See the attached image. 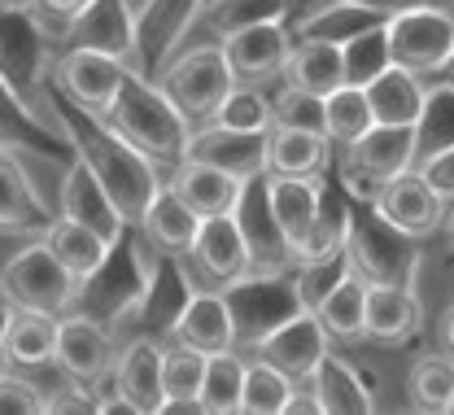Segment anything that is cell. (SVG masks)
Here are the masks:
<instances>
[{"label": "cell", "instance_id": "cell-1", "mask_svg": "<svg viewBox=\"0 0 454 415\" xmlns=\"http://www.w3.org/2000/svg\"><path fill=\"white\" fill-rule=\"evenodd\" d=\"M70 106V101H66ZM66 131H70V149L74 158H83L92 167V176L106 184V192L114 197V206L122 210V219L131 228H140L145 210L153 206V197L162 192V167L140 153L122 131H114L101 114H88L79 106L66 110Z\"/></svg>", "mask_w": 454, "mask_h": 415}, {"label": "cell", "instance_id": "cell-2", "mask_svg": "<svg viewBox=\"0 0 454 415\" xmlns=\"http://www.w3.org/2000/svg\"><path fill=\"white\" fill-rule=\"evenodd\" d=\"M114 131H122L140 153H149L158 167L175 171L184 158H188V136H192V122L179 114V106L162 92V83L153 74H140V70H127L114 106L101 114Z\"/></svg>", "mask_w": 454, "mask_h": 415}, {"label": "cell", "instance_id": "cell-3", "mask_svg": "<svg viewBox=\"0 0 454 415\" xmlns=\"http://www.w3.org/2000/svg\"><path fill=\"white\" fill-rule=\"evenodd\" d=\"M153 79L162 83V92L179 106V114L192 122V127L215 122L219 106L227 101V92L236 88V74H231V66H227L223 44H215V40L175 53Z\"/></svg>", "mask_w": 454, "mask_h": 415}, {"label": "cell", "instance_id": "cell-4", "mask_svg": "<svg viewBox=\"0 0 454 415\" xmlns=\"http://www.w3.org/2000/svg\"><path fill=\"white\" fill-rule=\"evenodd\" d=\"M354 206L358 210L349 215V237H345L349 267L367 285H415V267H419L415 237L385 223L372 201H354Z\"/></svg>", "mask_w": 454, "mask_h": 415}, {"label": "cell", "instance_id": "cell-5", "mask_svg": "<svg viewBox=\"0 0 454 415\" xmlns=\"http://www.w3.org/2000/svg\"><path fill=\"white\" fill-rule=\"evenodd\" d=\"M337 184L354 201H376V192L394 176L415 167V127L376 122L363 140L337 149Z\"/></svg>", "mask_w": 454, "mask_h": 415}, {"label": "cell", "instance_id": "cell-6", "mask_svg": "<svg viewBox=\"0 0 454 415\" xmlns=\"http://www.w3.org/2000/svg\"><path fill=\"white\" fill-rule=\"evenodd\" d=\"M0 294L13 310H44V315H70L79 301V280L61 267L53 249L27 245L0 267Z\"/></svg>", "mask_w": 454, "mask_h": 415}, {"label": "cell", "instance_id": "cell-7", "mask_svg": "<svg viewBox=\"0 0 454 415\" xmlns=\"http://www.w3.org/2000/svg\"><path fill=\"white\" fill-rule=\"evenodd\" d=\"M389 31V58L424 79H433L454 53V13L446 4H419L385 22Z\"/></svg>", "mask_w": 454, "mask_h": 415}, {"label": "cell", "instance_id": "cell-8", "mask_svg": "<svg viewBox=\"0 0 454 415\" xmlns=\"http://www.w3.org/2000/svg\"><path fill=\"white\" fill-rule=\"evenodd\" d=\"M231 301V315H236V350L249 355L280 319H288L293 310H301V294H297V280L293 271L280 276H245L240 285L223 289Z\"/></svg>", "mask_w": 454, "mask_h": 415}, {"label": "cell", "instance_id": "cell-9", "mask_svg": "<svg viewBox=\"0 0 454 415\" xmlns=\"http://www.w3.org/2000/svg\"><path fill=\"white\" fill-rule=\"evenodd\" d=\"M184 262L192 267V280H201V289H231L245 276H254V254H249V240H245V228L236 223V215L201 219V232Z\"/></svg>", "mask_w": 454, "mask_h": 415}, {"label": "cell", "instance_id": "cell-10", "mask_svg": "<svg viewBox=\"0 0 454 415\" xmlns=\"http://www.w3.org/2000/svg\"><path fill=\"white\" fill-rule=\"evenodd\" d=\"M328 350H333L328 328L319 324V315H315L310 306H301V310H293L288 319H280L245 358H262V363L280 367L284 376H293V380H310Z\"/></svg>", "mask_w": 454, "mask_h": 415}, {"label": "cell", "instance_id": "cell-11", "mask_svg": "<svg viewBox=\"0 0 454 415\" xmlns=\"http://www.w3.org/2000/svg\"><path fill=\"white\" fill-rule=\"evenodd\" d=\"M66 49H97L110 58L127 61L140 70V49H136V9L131 0H88L61 31Z\"/></svg>", "mask_w": 454, "mask_h": 415}, {"label": "cell", "instance_id": "cell-12", "mask_svg": "<svg viewBox=\"0 0 454 415\" xmlns=\"http://www.w3.org/2000/svg\"><path fill=\"white\" fill-rule=\"evenodd\" d=\"M127 61L97 53V49H66L61 61L53 66V88L61 92V101L88 110V114H106L127 79Z\"/></svg>", "mask_w": 454, "mask_h": 415}, {"label": "cell", "instance_id": "cell-13", "mask_svg": "<svg viewBox=\"0 0 454 415\" xmlns=\"http://www.w3.org/2000/svg\"><path fill=\"white\" fill-rule=\"evenodd\" d=\"M372 206H376V215H380L385 223H394L397 232L424 240L446 228V206H450V201L428 184V176H424L419 167H411V171H402V176L389 179V184L376 192Z\"/></svg>", "mask_w": 454, "mask_h": 415}, {"label": "cell", "instance_id": "cell-14", "mask_svg": "<svg viewBox=\"0 0 454 415\" xmlns=\"http://www.w3.org/2000/svg\"><path fill=\"white\" fill-rule=\"evenodd\" d=\"M53 363L66 372V380H79V385H101L118 363L114 350V337L106 333V324L88 310H70L61 315V328H57V355Z\"/></svg>", "mask_w": 454, "mask_h": 415}, {"label": "cell", "instance_id": "cell-15", "mask_svg": "<svg viewBox=\"0 0 454 415\" xmlns=\"http://www.w3.org/2000/svg\"><path fill=\"white\" fill-rule=\"evenodd\" d=\"M206 0H145L136 9V49H140V74H158L188 31L197 27Z\"/></svg>", "mask_w": 454, "mask_h": 415}, {"label": "cell", "instance_id": "cell-16", "mask_svg": "<svg viewBox=\"0 0 454 415\" xmlns=\"http://www.w3.org/2000/svg\"><path fill=\"white\" fill-rule=\"evenodd\" d=\"M170 341L192 346L201 355H223L236 350V315L223 289H192L184 297V306L175 310V319L167 324Z\"/></svg>", "mask_w": 454, "mask_h": 415}, {"label": "cell", "instance_id": "cell-17", "mask_svg": "<svg viewBox=\"0 0 454 415\" xmlns=\"http://www.w3.org/2000/svg\"><path fill=\"white\" fill-rule=\"evenodd\" d=\"M236 223L245 228V240H249V254H254V276H280V271H293L297 258H293V245L284 240L280 223L271 215V201H267V176L249 179L240 188V201H236Z\"/></svg>", "mask_w": 454, "mask_h": 415}, {"label": "cell", "instance_id": "cell-18", "mask_svg": "<svg viewBox=\"0 0 454 415\" xmlns=\"http://www.w3.org/2000/svg\"><path fill=\"white\" fill-rule=\"evenodd\" d=\"M188 158L249 184L267 176V131H236L223 122H201L188 136Z\"/></svg>", "mask_w": 454, "mask_h": 415}, {"label": "cell", "instance_id": "cell-19", "mask_svg": "<svg viewBox=\"0 0 454 415\" xmlns=\"http://www.w3.org/2000/svg\"><path fill=\"white\" fill-rule=\"evenodd\" d=\"M227 66L236 74V83H271L284 79V66L293 53V31L284 22H258V27H245L236 35L223 40Z\"/></svg>", "mask_w": 454, "mask_h": 415}, {"label": "cell", "instance_id": "cell-20", "mask_svg": "<svg viewBox=\"0 0 454 415\" xmlns=\"http://www.w3.org/2000/svg\"><path fill=\"white\" fill-rule=\"evenodd\" d=\"M57 206H61V215L66 219H74V223H83V228H92V232H101V237L118 245V240L127 237V219H122V210L114 206V197L106 192V184L92 176V167L83 162V158H74L66 171H61V197H57Z\"/></svg>", "mask_w": 454, "mask_h": 415}, {"label": "cell", "instance_id": "cell-21", "mask_svg": "<svg viewBox=\"0 0 454 415\" xmlns=\"http://www.w3.org/2000/svg\"><path fill=\"white\" fill-rule=\"evenodd\" d=\"M53 35L44 31V22L35 18V9L9 13L0 9V74L31 101V88H40V70H44V44Z\"/></svg>", "mask_w": 454, "mask_h": 415}, {"label": "cell", "instance_id": "cell-22", "mask_svg": "<svg viewBox=\"0 0 454 415\" xmlns=\"http://www.w3.org/2000/svg\"><path fill=\"white\" fill-rule=\"evenodd\" d=\"M162 346L153 337H136L131 346L118 350L114 363V389L136 407V415H162L167 403V380H162Z\"/></svg>", "mask_w": 454, "mask_h": 415}, {"label": "cell", "instance_id": "cell-23", "mask_svg": "<svg viewBox=\"0 0 454 415\" xmlns=\"http://www.w3.org/2000/svg\"><path fill=\"white\" fill-rule=\"evenodd\" d=\"M333 140L324 131L301 127H271L267 131V176L288 179H319L333 167Z\"/></svg>", "mask_w": 454, "mask_h": 415}, {"label": "cell", "instance_id": "cell-24", "mask_svg": "<svg viewBox=\"0 0 454 415\" xmlns=\"http://www.w3.org/2000/svg\"><path fill=\"white\" fill-rule=\"evenodd\" d=\"M140 232H145V240L158 249V258L179 262V258H188L192 240L201 232V215H197L170 184H162V192L153 197V206H149L145 219H140Z\"/></svg>", "mask_w": 454, "mask_h": 415}, {"label": "cell", "instance_id": "cell-25", "mask_svg": "<svg viewBox=\"0 0 454 415\" xmlns=\"http://www.w3.org/2000/svg\"><path fill=\"white\" fill-rule=\"evenodd\" d=\"M324 184L328 179H288V176H267V201H271V215L280 223L284 240L293 245V258L297 249L306 245L310 228H315V215H319V201H324Z\"/></svg>", "mask_w": 454, "mask_h": 415}, {"label": "cell", "instance_id": "cell-26", "mask_svg": "<svg viewBox=\"0 0 454 415\" xmlns=\"http://www.w3.org/2000/svg\"><path fill=\"white\" fill-rule=\"evenodd\" d=\"M167 184L201 215V219L231 215L236 201H240V188H245V179L227 176L219 167H206V162H192V158H184V162L167 176Z\"/></svg>", "mask_w": 454, "mask_h": 415}, {"label": "cell", "instance_id": "cell-27", "mask_svg": "<svg viewBox=\"0 0 454 415\" xmlns=\"http://www.w3.org/2000/svg\"><path fill=\"white\" fill-rule=\"evenodd\" d=\"M367 101H372V114L385 127H415L424 114V101H428V83L424 74L406 70V66H385L372 83H367Z\"/></svg>", "mask_w": 454, "mask_h": 415}, {"label": "cell", "instance_id": "cell-28", "mask_svg": "<svg viewBox=\"0 0 454 415\" xmlns=\"http://www.w3.org/2000/svg\"><path fill=\"white\" fill-rule=\"evenodd\" d=\"M44 140H61L70 145L66 119H53L35 110V101H27L4 74H0V145L4 149H40Z\"/></svg>", "mask_w": 454, "mask_h": 415}, {"label": "cell", "instance_id": "cell-29", "mask_svg": "<svg viewBox=\"0 0 454 415\" xmlns=\"http://www.w3.org/2000/svg\"><path fill=\"white\" fill-rule=\"evenodd\" d=\"M419 294L415 285H367V341L397 346L419 333Z\"/></svg>", "mask_w": 454, "mask_h": 415}, {"label": "cell", "instance_id": "cell-30", "mask_svg": "<svg viewBox=\"0 0 454 415\" xmlns=\"http://www.w3.org/2000/svg\"><path fill=\"white\" fill-rule=\"evenodd\" d=\"M44 223H49V210L35 179L27 176L13 149L0 145V232H31Z\"/></svg>", "mask_w": 454, "mask_h": 415}, {"label": "cell", "instance_id": "cell-31", "mask_svg": "<svg viewBox=\"0 0 454 415\" xmlns=\"http://www.w3.org/2000/svg\"><path fill=\"white\" fill-rule=\"evenodd\" d=\"M40 240L61 258V267H66L79 285H83L88 276H97V271L106 267V258L114 254V245L101 237V232H92V228H83V223H74V219H66V215L49 219Z\"/></svg>", "mask_w": 454, "mask_h": 415}, {"label": "cell", "instance_id": "cell-32", "mask_svg": "<svg viewBox=\"0 0 454 415\" xmlns=\"http://www.w3.org/2000/svg\"><path fill=\"white\" fill-rule=\"evenodd\" d=\"M389 18H380L376 9L358 4V0H324L315 4L306 18H297L288 31L293 40H328V44H349L354 35L372 31V27H385Z\"/></svg>", "mask_w": 454, "mask_h": 415}, {"label": "cell", "instance_id": "cell-33", "mask_svg": "<svg viewBox=\"0 0 454 415\" xmlns=\"http://www.w3.org/2000/svg\"><path fill=\"white\" fill-rule=\"evenodd\" d=\"M310 385H315V394H319V403H324V415H372L376 411L372 385L358 376V367H354L349 358L333 355V350L315 367Z\"/></svg>", "mask_w": 454, "mask_h": 415}, {"label": "cell", "instance_id": "cell-34", "mask_svg": "<svg viewBox=\"0 0 454 415\" xmlns=\"http://www.w3.org/2000/svg\"><path fill=\"white\" fill-rule=\"evenodd\" d=\"M284 83L301 88V92H315V97H328L345 83V53L340 44L328 40H293V53L284 66Z\"/></svg>", "mask_w": 454, "mask_h": 415}, {"label": "cell", "instance_id": "cell-35", "mask_svg": "<svg viewBox=\"0 0 454 415\" xmlns=\"http://www.w3.org/2000/svg\"><path fill=\"white\" fill-rule=\"evenodd\" d=\"M57 328H61V315L9 310V324H4V363H13V367H44V363H53Z\"/></svg>", "mask_w": 454, "mask_h": 415}, {"label": "cell", "instance_id": "cell-36", "mask_svg": "<svg viewBox=\"0 0 454 415\" xmlns=\"http://www.w3.org/2000/svg\"><path fill=\"white\" fill-rule=\"evenodd\" d=\"M319 324L333 341H363L367 337V280L358 271H345L315 306Z\"/></svg>", "mask_w": 454, "mask_h": 415}, {"label": "cell", "instance_id": "cell-37", "mask_svg": "<svg viewBox=\"0 0 454 415\" xmlns=\"http://www.w3.org/2000/svg\"><path fill=\"white\" fill-rule=\"evenodd\" d=\"M288 18V0H206L197 27L223 44L227 35L245 31V27H258V22H284Z\"/></svg>", "mask_w": 454, "mask_h": 415}, {"label": "cell", "instance_id": "cell-38", "mask_svg": "<svg viewBox=\"0 0 454 415\" xmlns=\"http://www.w3.org/2000/svg\"><path fill=\"white\" fill-rule=\"evenodd\" d=\"M372 127H376V114H372L367 88H358V83H340L337 92L324 97V131H328V140H333L337 149L354 145V140H363Z\"/></svg>", "mask_w": 454, "mask_h": 415}, {"label": "cell", "instance_id": "cell-39", "mask_svg": "<svg viewBox=\"0 0 454 415\" xmlns=\"http://www.w3.org/2000/svg\"><path fill=\"white\" fill-rule=\"evenodd\" d=\"M245 367H249V358L240 355V350L210 355V363H206V380H201V407H206V415H240Z\"/></svg>", "mask_w": 454, "mask_h": 415}, {"label": "cell", "instance_id": "cell-40", "mask_svg": "<svg viewBox=\"0 0 454 415\" xmlns=\"http://www.w3.org/2000/svg\"><path fill=\"white\" fill-rule=\"evenodd\" d=\"M454 394V358L450 355H424L406 372V398L415 411H450Z\"/></svg>", "mask_w": 454, "mask_h": 415}, {"label": "cell", "instance_id": "cell-41", "mask_svg": "<svg viewBox=\"0 0 454 415\" xmlns=\"http://www.w3.org/2000/svg\"><path fill=\"white\" fill-rule=\"evenodd\" d=\"M454 145V88L450 83H428V101H424V114L415 122V167L442 149Z\"/></svg>", "mask_w": 454, "mask_h": 415}, {"label": "cell", "instance_id": "cell-42", "mask_svg": "<svg viewBox=\"0 0 454 415\" xmlns=\"http://www.w3.org/2000/svg\"><path fill=\"white\" fill-rule=\"evenodd\" d=\"M293 389H297L293 376H284L280 367H271L262 358H249V367H245V394H240V415H284Z\"/></svg>", "mask_w": 454, "mask_h": 415}, {"label": "cell", "instance_id": "cell-43", "mask_svg": "<svg viewBox=\"0 0 454 415\" xmlns=\"http://www.w3.org/2000/svg\"><path fill=\"white\" fill-rule=\"evenodd\" d=\"M206 363H210V355H201V350H192V346H179V341H170L167 355H162L167 403H184V398H197V403H201ZM167 403H162V407H167Z\"/></svg>", "mask_w": 454, "mask_h": 415}, {"label": "cell", "instance_id": "cell-44", "mask_svg": "<svg viewBox=\"0 0 454 415\" xmlns=\"http://www.w3.org/2000/svg\"><path fill=\"white\" fill-rule=\"evenodd\" d=\"M340 53H345V83H358V88H367L385 66H394L385 27H372V31L354 35L349 44H340Z\"/></svg>", "mask_w": 454, "mask_h": 415}, {"label": "cell", "instance_id": "cell-45", "mask_svg": "<svg viewBox=\"0 0 454 415\" xmlns=\"http://www.w3.org/2000/svg\"><path fill=\"white\" fill-rule=\"evenodd\" d=\"M215 122L236 127V131H271V97L258 83H236L219 106Z\"/></svg>", "mask_w": 454, "mask_h": 415}, {"label": "cell", "instance_id": "cell-46", "mask_svg": "<svg viewBox=\"0 0 454 415\" xmlns=\"http://www.w3.org/2000/svg\"><path fill=\"white\" fill-rule=\"evenodd\" d=\"M271 127H301V131H324V97L301 92L293 83H284L271 97ZM328 136V131H324Z\"/></svg>", "mask_w": 454, "mask_h": 415}, {"label": "cell", "instance_id": "cell-47", "mask_svg": "<svg viewBox=\"0 0 454 415\" xmlns=\"http://www.w3.org/2000/svg\"><path fill=\"white\" fill-rule=\"evenodd\" d=\"M49 411V398L40 394V385H31L27 376L0 372V415H40Z\"/></svg>", "mask_w": 454, "mask_h": 415}, {"label": "cell", "instance_id": "cell-48", "mask_svg": "<svg viewBox=\"0 0 454 415\" xmlns=\"http://www.w3.org/2000/svg\"><path fill=\"white\" fill-rule=\"evenodd\" d=\"M83 4H88V0H35V18L44 22V31H49L53 40H61L66 22H70Z\"/></svg>", "mask_w": 454, "mask_h": 415}, {"label": "cell", "instance_id": "cell-49", "mask_svg": "<svg viewBox=\"0 0 454 415\" xmlns=\"http://www.w3.org/2000/svg\"><path fill=\"white\" fill-rule=\"evenodd\" d=\"M419 171L428 176V184H433L446 201H454V145L450 149H442V153H433V158H424Z\"/></svg>", "mask_w": 454, "mask_h": 415}, {"label": "cell", "instance_id": "cell-50", "mask_svg": "<svg viewBox=\"0 0 454 415\" xmlns=\"http://www.w3.org/2000/svg\"><path fill=\"white\" fill-rule=\"evenodd\" d=\"M49 411H83V415H97V398H88V389L74 380V389H61L57 398H49Z\"/></svg>", "mask_w": 454, "mask_h": 415}, {"label": "cell", "instance_id": "cell-51", "mask_svg": "<svg viewBox=\"0 0 454 415\" xmlns=\"http://www.w3.org/2000/svg\"><path fill=\"white\" fill-rule=\"evenodd\" d=\"M358 4L376 9L380 18H397V13H406V9H419V4H437V0H358Z\"/></svg>", "mask_w": 454, "mask_h": 415}, {"label": "cell", "instance_id": "cell-52", "mask_svg": "<svg viewBox=\"0 0 454 415\" xmlns=\"http://www.w3.org/2000/svg\"><path fill=\"white\" fill-rule=\"evenodd\" d=\"M437 337H442V350L454 358V301L442 310V319H437Z\"/></svg>", "mask_w": 454, "mask_h": 415}, {"label": "cell", "instance_id": "cell-53", "mask_svg": "<svg viewBox=\"0 0 454 415\" xmlns=\"http://www.w3.org/2000/svg\"><path fill=\"white\" fill-rule=\"evenodd\" d=\"M9 301H4V294H0V363H4V324H9Z\"/></svg>", "mask_w": 454, "mask_h": 415}, {"label": "cell", "instance_id": "cell-54", "mask_svg": "<svg viewBox=\"0 0 454 415\" xmlns=\"http://www.w3.org/2000/svg\"><path fill=\"white\" fill-rule=\"evenodd\" d=\"M433 79H442V83H450V88H454V53L446 58V66H442V70H437Z\"/></svg>", "mask_w": 454, "mask_h": 415}, {"label": "cell", "instance_id": "cell-55", "mask_svg": "<svg viewBox=\"0 0 454 415\" xmlns=\"http://www.w3.org/2000/svg\"><path fill=\"white\" fill-rule=\"evenodd\" d=\"M0 9H9V13H22V9H35V0H0Z\"/></svg>", "mask_w": 454, "mask_h": 415}, {"label": "cell", "instance_id": "cell-56", "mask_svg": "<svg viewBox=\"0 0 454 415\" xmlns=\"http://www.w3.org/2000/svg\"><path fill=\"white\" fill-rule=\"evenodd\" d=\"M446 237H450V245H454V201L446 206Z\"/></svg>", "mask_w": 454, "mask_h": 415}, {"label": "cell", "instance_id": "cell-57", "mask_svg": "<svg viewBox=\"0 0 454 415\" xmlns=\"http://www.w3.org/2000/svg\"><path fill=\"white\" fill-rule=\"evenodd\" d=\"M450 415H454V394H450Z\"/></svg>", "mask_w": 454, "mask_h": 415}]
</instances>
